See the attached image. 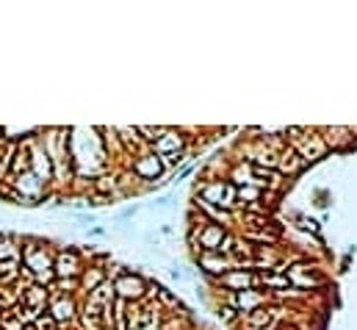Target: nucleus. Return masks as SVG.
<instances>
[{
  "label": "nucleus",
  "instance_id": "1",
  "mask_svg": "<svg viewBox=\"0 0 357 330\" xmlns=\"http://www.w3.org/2000/svg\"><path fill=\"white\" fill-rule=\"evenodd\" d=\"M53 311H56V313H53L56 319H70V316H72V302H64V300H59Z\"/></svg>",
  "mask_w": 357,
  "mask_h": 330
},
{
  "label": "nucleus",
  "instance_id": "2",
  "mask_svg": "<svg viewBox=\"0 0 357 330\" xmlns=\"http://www.w3.org/2000/svg\"><path fill=\"white\" fill-rule=\"evenodd\" d=\"M119 289H122V294H127V297H136V294L141 291V283H139V280H130V278H127V280H125V283H122Z\"/></svg>",
  "mask_w": 357,
  "mask_h": 330
}]
</instances>
